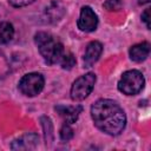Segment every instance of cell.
I'll return each mask as SVG.
<instances>
[{
    "instance_id": "6da1fadb",
    "label": "cell",
    "mask_w": 151,
    "mask_h": 151,
    "mask_svg": "<svg viewBox=\"0 0 151 151\" xmlns=\"http://www.w3.org/2000/svg\"><path fill=\"white\" fill-rule=\"evenodd\" d=\"M91 117L99 130L111 136L119 134L126 124L124 110L111 99L97 100L91 107Z\"/></svg>"
},
{
    "instance_id": "7a4b0ae2",
    "label": "cell",
    "mask_w": 151,
    "mask_h": 151,
    "mask_svg": "<svg viewBox=\"0 0 151 151\" xmlns=\"http://www.w3.org/2000/svg\"><path fill=\"white\" fill-rule=\"evenodd\" d=\"M35 45L44 58L45 63L48 65H53L58 63L64 54V46L61 41L47 32H38L34 35Z\"/></svg>"
},
{
    "instance_id": "3957f363",
    "label": "cell",
    "mask_w": 151,
    "mask_h": 151,
    "mask_svg": "<svg viewBox=\"0 0 151 151\" xmlns=\"http://www.w3.org/2000/svg\"><path fill=\"white\" fill-rule=\"evenodd\" d=\"M144 84L143 74L137 70H130L122 74L118 81V90L126 96H134L143 90Z\"/></svg>"
},
{
    "instance_id": "277c9868",
    "label": "cell",
    "mask_w": 151,
    "mask_h": 151,
    "mask_svg": "<svg viewBox=\"0 0 151 151\" xmlns=\"http://www.w3.org/2000/svg\"><path fill=\"white\" fill-rule=\"evenodd\" d=\"M96 74L92 72H88L86 74L80 76L71 87V98L76 101L84 100L88 97V94L92 92L94 84H96Z\"/></svg>"
},
{
    "instance_id": "5b68a950",
    "label": "cell",
    "mask_w": 151,
    "mask_h": 151,
    "mask_svg": "<svg viewBox=\"0 0 151 151\" xmlns=\"http://www.w3.org/2000/svg\"><path fill=\"white\" fill-rule=\"evenodd\" d=\"M44 85H45L44 77L40 73L32 72V73L25 74L20 79L19 90L22 94L27 97H34V96H38L42 91Z\"/></svg>"
},
{
    "instance_id": "8992f818",
    "label": "cell",
    "mask_w": 151,
    "mask_h": 151,
    "mask_svg": "<svg viewBox=\"0 0 151 151\" xmlns=\"http://www.w3.org/2000/svg\"><path fill=\"white\" fill-rule=\"evenodd\" d=\"M98 18L90 6H84L78 19V28L83 32H93L97 28Z\"/></svg>"
},
{
    "instance_id": "52a82bcc",
    "label": "cell",
    "mask_w": 151,
    "mask_h": 151,
    "mask_svg": "<svg viewBox=\"0 0 151 151\" xmlns=\"http://www.w3.org/2000/svg\"><path fill=\"white\" fill-rule=\"evenodd\" d=\"M39 138L35 133H25L21 137L13 140L11 149L12 150H32L38 145Z\"/></svg>"
},
{
    "instance_id": "ba28073f",
    "label": "cell",
    "mask_w": 151,
    "mask_h": 151,
    "mask_svg": "<svg viewBox=\"0 0 151 151\" xmlns=\"http://www.w3.org/2000/svg\"><path fill=\"white\" fill-rule=\"evenodd\" d=\"M103 52V45L99 41H91L85 51L84 54V65L85 67H91L97 63L100 54Z\"/></svg>"
},
{
    "instance_id": "9c48e42d",
    "label": "cell",
    "mask_w": 151,
    "mask_h": 151,
    "mask_svg": "<svg viewBox=\"0 0 151 151\" xmlns=\"http://www.w3.org/2000/svg\"><path fill=\"white\" fill-rule=\"evenodd\" d=\"M55 111L65 120V123L73 124V123L77 122V119H78V117L81 112V106H79V105H76V106L58 105V106H55Z\"/></svg>"
},
{
    "instance_id": "30bf717a",
    "label": "cell",
    "mask_w": 151,
    "mask_h": 151,
    "mask_svg": "<svg viewBox=\"0 0 151 151\" xmlns=\"http://www.w3.org/2000/svg\"><path fill=\"white\" fill-rule=\"evenodd\" d=\"M149 53H150V44L146 42V41L133 45L130 48V51H129V54H130L131 60H133L136 63L144 61L149 57Z\"/></svg>"
},
{
    "instance_id": "8fae6325",
    "label": "cell",
    "mask_w": 151,
    "mask_h": 151,
    "mask_svg": "<svg viewBox=\"0 0 151 151\" xmlns=\"http://www.w3.org/2000/svg\"><path fill=\"white\" fill-rule=\"evenodd\" d=\"M14 28L11 22L0 21V44H7L13 39Z\"/></svg>"
},
{
    "instance_id": "7c38bea8",
    "label": "cell",
    "mask_w": 151,
    "mask_h": 151,
    "mask_svg": "<svg viewBox=\"0 0 151 151\" xmlns=\"http://www.w3.org/2000/svg\"><path fill=\"white\" fill-rule=\"evenodd\" d=\"M64 14V6L59 1H53L50 4V6L46 8V15L50 17V20H59Z\"/></svg>"
},
{
    "instance_id": "4fadbf2b",
    "label": "cell",
    "mask_w": 151,
    "mask_h": 151,
    "mask_svg": "<svg viewBox=\"0 0 151 151\" xmlns=\"http://www.w3.org/2000/svg\"><path fill=\"white\" fill-rule=\"evenodd\" d=\"M41 123H42V129H44V133H45L46 145L47 144L50 145L53 142V127H52L51 119L48 117H41Z\"/></svg>"
},
{
    "instance_id": "5bb4252c",
    "label": "cell",
    "mask_w": 151,
    "mask_h": 151,
    "mask_svg": "<svg viewBox=\"0 0 151 151\" xmlns=\"http://www.w3.org/2000/svg\"><path fill=\"white\" fill-rule=\"evenodd\" d=\"M60 65L64 70H71L76 65V58L70 52H64V54L60 58Z\"/></svg>"
},
{
    "instance_id": "9a60e30c",
    "label": "cell",
    "mask_w": 151,
    "mask_h": 151,
    "mask_svg": "<svg viewBox=\"0 0 151 151\" xmlns=\"http://www.w3.org/2000/svg\"><path fill=\"white\" fill-rule=\"evenodd\" d=\"M72 137H73V130L70 126V124L65 123L60 129V138L64 142H68L70 139H72Z\"/></svg>"
},
{
    "instance_id": "2e32d148",
    "label": "cell",
    "mask_w": 151,
    "mask_h": 151,
    "mask_svg": "<svg viewBox=\"0 0 151 151\" xmlns=\"http://www.w3.org/2000/svg\"><path fill=\"white\" fill-rule=\"evenodd\" d=\"M104 7L107 11H119L123 7V4L120 0H106L104 4Z\"/></svg>"
},
{
    "instance_id": "e0dca14e",
    "label": "cell",
    "mask_w": 151,
    "mask_h": 151,
    "mask_svg": "<svg viewBox=\"0 0 151 151\" xmlns=\"http://www.w3.org/2000/svg\"><path fill=\"white\" fill-rule=\"evenodd\" d=\"M34 1L35 0H8V2L13 7H24V6H27V5H29Z\"/></svg>"
},
{
    "instance_id": "ac0fdd59",
    "label": "cell",
    "mask_w": 151,
    "mask_h": 151,
    "mask_svg": "<svg viewBox=\"0 0 151 151\" xmlns=\"http://www.w3.org/2000/svg\"><path fill=\"white\" fill-rule=\"evenodd\" d=\"M142 20L146 25L147 28H150V8H146L142 14Z\"/></svg>"
},
{
    "instance_id": "d6986e66",
    "label": "cell",
    "mask_w": 151,
    "mask_h": 151,
    "mask_svg": "<svg viewBox=\"0 0 151 151\" xmlns=\"http://www.w3.org/2000/svg\"><path fill=\"white\" fill-rule=\"evenodd\" d=\"M150 0H138V4L139 5H145V4H149Z\"/></svg>"
}]
</instances>
